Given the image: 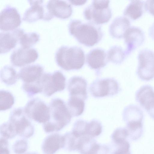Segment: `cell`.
Instances as JSON below:
<instances>
[{
    "label": "cell",
    "mask_w": 154,
    "mask_h": 154,
    "mask_svg": "<svg viewBox=\"0 0 154 154\" xmlns=\"http://www.w3.org/2000/svg\"><path fill=\"white\" fill-rule=\"evenodd\" d=\"M70 34L80 43L91 47L98 43L103 35L101 27L90 22L74 19L68 25Z\"/></svg>",
    "instance_id": "obj_1"
},
{
    "label": "cell",
    "mask_w": 154,
    "mask_h": 154,
    "mask_svg": "<svg viewBox=\"0 0 154 154\" xmlns=\"http://www.w3.org/2000/svg\"><path fill=\"white\" fill-rule=\"evenodd\" d=\"M48 106L50 119L44 124V130L47 133L60 131L69 124L72 116L65 103L60 98L52 99Z\"/></svg>",
    "instance_id": "obj_2"
},
{
    "label": "cell",
    "mask_w": 154,
    "mask_h": 154,
    "mask_svg": "<svg viewBox=\"0 0 154 154\" xmlns=\"http://www.w3.org/2000/svg\"><path fill=\"white\" fill-rule=\"evenodd\" d=\"M55 58L58 66L66 71L80 69L85 60L84 51L77 46H61L56 51Z\"/></svg>",
    "instance_id": "obj_3"
},
{
    "label": "cell",
    "mask_w": 154,
    "mask_h": 154,
    "mask_svg": "<svg viewBox=\"0 0 154 154\" xmlns=\"http://www.w3.org/2000/svg\"><path fill=\"white\" fill-rule=\"evenodd\" d=\"M109 0H93L83 12L84 17L88 22L99 24L108 22L112 17Z\"/></svg>",
    "instance_id": "obj_4"
},
{
    "label": "cell",
    "mask_w": 154,
    "mask_h": 154,
    "mask_svg": "<svg viewBox=\"0 0 154 154\" xmlns=\"http://www.w3.org/2000/svg\"><path fill=\"white\" fill-rule=\"evenodd\" d=\"M25 114L22 108H15L11 112L8 122L17 135L28 138L33 135L34 128Z\"/></svg>",
    "instance_id": "obj_5"
},
{
    "label": "cell",
    "mask_w": 154,
    "mask_h": 154,
    "mask_svg": "<svg viewBox=\"0 0 154 154\" xmlns=\"http://www.w3.org/2000/svg\"><path fill=\"white\" fill-rule=\"evenodd\" d=\"M136 74L141 80L150 81L154 78V52L148 49L141 50L138 56Z\"/></svg>",
    "instance_id": "obj_6"
},
{
    "label": "cell",
    "mask_w": 154,
    "mask_h": 154,
    "mask_svg": "<svg viewBox=\"0 0 154 154\" xmlns=\"http://www.w3.org/2000/svg\"><path fill=\"white\" fill-rule=\"evenodd\" d=\"M23 110L26 116L38 123H45L50 119L49 106L39 98H33L29 101Z\"/></svg>",
    "instance_id": "obj_7"
},
{
    "label": "cell",
    "mask_w": 154,
    "mask_h": 154,
    "mask_svg": "<svg viewBox=\"0 0 154 154\" xmlns=\"http://www.w3.org/2000/svg\"><path fill=\"white\" fill-rule=\"evenodd\" d=\"M66 83V78L60 71H56L52 73H44L41 80L42 93L45 96L50 97L56 92L64 90Z\"/></svg>",
    "instance_id": "obj_8"
},
{
    "label": "cell",
    "mask_w": 154,
    "mask_h": 154,
    "mask_svg": "<svg viewBox=\"0 0 154 154\" xmlns=\"http://www.w3.org/2000/svg\"><path fill=\"white\" fill-rule=\"evenodd\" d=\"M89 90L93 97H101L117 94L119 87L117 81L113 78L98 79L91 84Z\"/></svg>",
    "instance_id": "obj_9"
},
{
    "label": "cell",
    "mask_w": 154,
    "mask_h": 154,
    "mask_svg": "<svg viewBox=\"0 0 154 154\" xmlns=\"http://www.w3.org/2000/svg\"><path fill=\"white\" fill-rule=\"evenodd\" d=\"M28 1L30 7L25 11L23 18V20L32 23L42 19L49 21L54 17L48 11L46 6L44 5V1Z\"/></svg>",
    "instance_id": "obj_10"
},
{
    "label": "cell",
    "mask_w": 154,
    "mask_h": 154,
    "mask_svg": "<svg viewBox=\"0 0 154 154\" xmlns=\"http://www.w3.org/2000/svg\"><path fill=\"white\" fill-rule=\"evenodd\" d=\"M21 23L20 16L17 9L9 5H7L0 14V29L10 31L20 26Z\"/></svg>",
    "instance_id": "obj_11"
},
{
    "label": "cell",
    "mask_w": 154,
    "mask_h": 154,
    "mask_svg": "<svg viewBox=\"0 0 154 154\" xmlns=\"http://www.w3.org/2000/svg\"><path fill=\"white\" fill-rule=\"evenodd\" d=\"M136 101L154 119V89L149 85L141 86L136 92Z\"/></svg>",
    "instance_id": "obj_12"
},
{
    "label": "cell",
    "mask_w": 154,
    "mask_h": 154,
    "mask_svg": "<svg viewBox=\"0 0 154 154\" xmlns=\"http://www.w3.org/2000/svg\"><path fill=\"white\" fill-rule=\"evenodd\" d=\"M123 119L128 130L143 128L144 115L141 109L135 105H129L125 108L122 113Z\"/></svg>",
    "instance_id": "obj_13"
},
{
    "label": "cell",
    "mask_w": 154,
    "mask_h": 154,
    "mask_svg": "<svg viewBox=\"0 0 154 154\" xmlns=\"http://www.w3.org/2000/svg\"><path fill=\"white\" fill-rule=\"evenodd\" d=\"M38 57V53L35 49L21 47L13 51L10 60L13 65L20 67L34 62Z\"/></svg>",
    "instance_id": "obj_14"
},
{
    "label": "cell",
    "mask_w": 154,
    "mask_h": 154,
    "mask_svg": "<svg viewBox=\"0 0 154 154\" xmlns=\"http://www.w3.org/2000/svg\"><path fill=\"white\" fill-rule=\"evenodd\" d=\"M124 37L126 46L125 52L128 56L142 45L144 41L145 35L140 28L132 26L127 30Z\"/></svg>",
    "instance_id": "obj_15"
},
{
    "label": "cell",
    "mask_w": 154,
    "mask_h": 154,
    "mask_svg": "<svg viewBox=\"0 0 154 154\" xmlns=\"http://www.w3.org/2000/svg\"><path fill=\"white\" fill-rule=\"evenodd\" d=\"M43 67L38 64L29 65L21 68L18 74L23 84L40 85L44 73Z\"/></svg>",
    "instance_id": "obj_16"
},
{
    "label": "cell",
    "mask_w": 154,
    "mask_h": 154,
    "mask_svg": "<svg viewBox=\"0 0 154 154\" xmlns=\"http://www.w3.org/2000/svg\"><path fill=\"white\" fill-rule=\"evenodd\" d=\"M24 32L21 28L16 29L7 32L0 33V54H4L14 48Z\"/></svg>",
    "instance_id": "obj_17"
},
{
    "label": "cell",
    "mask_w": 154,
    "mask_h": 154,
    "mask_svg": "<svg viewBox=\"0 0 154 154\" xmlns=\"http://www.w3.org/2000/svg\"><path fill=\"white\" fill-rule=\"evenodd\" d=\"M46 6L48 11L53 17L64 19L69 18L72 14V5L64 1L49 0Z\"/></svg>",
    "instance_id": "obj_18"
},
{
    "label": "cell",
    "mask_w": 154,
    "mask_h": 154,
    "mask_svg": "<svg viewBox=\"0 0 154 154\" xmlns=\"http://www.w3.org/2000/svg\"><path fill=\"white\" fill-rule=\"evenodd\" d=\"M87 88V81L81 77L74 76L69 81L68 90L70 97L79 98L85 100L88 97Z\"/></svg>",
    "instance_id": "obj_19"
},
{
    "label": "cell",
    "mask_w": 154,
    "mask_h": 154,
    "mask_svg": "<svg viewBox=\"0 0 154 154\" xmlns=\"http://www.w3.org/2000/svg\"><path fill=\"white\" fill-rule=\"evenodd\" d=\"M86 62L91 69L99 70L106 65L108 60L107 53L104 50L100 48L91 50L86 55Z\"/></svg>",
    "instance_id": "obj_20"
},
{
    "label": "cell",
    "mask_w": 154,
    "mask_h": 154,
    "mask_svg": "<svg viewBox=\"0 0 154 154\" xmlns=\"http://www.w3.org/2000/svg\"><path fill=\"white\" fill-rule=\"evenodd\" d=\"M64 145L63 136L54 133L48 136L45 139L42 149L44 154H54L60 149L63 148Z\"/></svg>",
    "instance_id": "obj_21"
},
{
    "label": "cell",
    "mask_w": 154,
    "mask_h": 154,
    "mask_svg": "<svg viewBox=\"0 0 154 154\" xmlns=\"http://www.w3.org/2000/svg\"><path fill=\"white\" fill-rule=\"evenodd\" d=\"M130 25V21L125 17H118L113 20L109 26L110 34L112 37L116 38L124 37Z\"/></svg>",
    "instance_id": "obj_22"
},
{
    "label": "cell",
    "mask_w": 154,
    "mask_h": 154,
    "mask_svg": "<svg viewBox=\"0 0 154 154\" xmlns=\"http://www.w3.org/2000/svg\"><path fill=\"white\" fill-rule=\"evenodd\" d=\"M145 8V2L142 0H132L125 9L124 15L132 20L140 18L143 15Z\"/></svg>",
    "instance_id": "obj_23"
},
{
    "label": "cell",
    "mask_w": 154,
    "mask_h": 154,
    "mask_svg": "<svg viewBox=\"0 0 154 154\" xmlns=\"http://www.w3.org/2000/svg\"><path fill=\"white\" fill-rule=\"evenodd\" d=\"M97 144L92 137L85 135L79 138L77 149L82 154H91Z\"/></svg>",
    "instance_id": "obj_24"
},
{
    "label": "cell",
    "mask_w": 154,
    "mask_h": 154,
    "mask_svg": "<svg viewBox=\"0 0 154 154\" xmlns=\"http://www.w3.org/2000/svg\"><path fill=\"white\" fill-rule=\"evenodd\" d=\"M0 76L2 82L8 86L15 84L19 79L15 69L8 65L4 66L1 69Z\"/></svg>",
    "instance_id": "obj_25"
},
{
    "label": "cell",
    "mask_w": 154,
    "mask_h": 154,
    "mask_svg": "<svg viewBox=\"0 0 154 154\" xmlns=\"http://www.w3.org/2000/svg\"><path fill=\"white\" fill-rule=\"evenodd\" d=\"M84 101L79 98L69 97L67 106L72 116H78L83 113L85 106Z\"/></svg>",
    "instance_id": "obj_26"
},
{
    "label": "cell",
    "mask_w": 154,
    "mask_h": 154,
    "mask_svg": "<svg viewBox=\"0 0 154 154\" xmlns=\"http://www.w3.org/2000/svg\"><path fill=\"white\" fill-rule=\"evenodd\" d=\"M108 61L116 64L121 63L126 56L122 48L119 46L115 45L112 47L107 53Z\"/></svg>",
    "instance_id": "obj_27"
},
{
    "label": "cell",
    "mask_w": 154,
    "mask_h": 154,
    "mask_svg": "<svg viewBox=\"0 0 154 154\" xmlns=\"http://www.w3.org/2000/svg\"><path fill=\"white\" fill-rule=\"evenodd\" d=\"M40 40V35L35 32L25 33L22 34L19 41L21 47L24 48H29Z\"/></svg>",
    "instance_id": "obj_28"
},
{
    "label": "cell",
    "mask_w": 154,
    "mask_h": 154,
    "mask_svg": "<svg viewBox=\"0 0 154 154\" xmlns=\"http://www.w3.org/2000/svg\"><path fill=\"white\" fill-rule=\"evenodd\" d=\"M0 110L5 111L11 109L14 103V98L10 91L1 90L0 91Z\"/></svg>",
    "instance_id": "obj_29"
},
{
    "label": "cell",
    "mask_w": 154,
    "mask_h": 154,
    "mask_svg": "<svg viewBox=\"0 0 154 154\" xmlns=\"http://www.w3.org/2000/svg\"><path fill=\"white\" fill-rule=\"evenodd\" d=\"M102 127L98 120L93 119L88 122L86 127V135L92 137L100 135L102 132Z\"/></svg>",
    "instance_id": "obj_30"
},
{
    "label": "cell",
    "mask_w": 154,
    "mask_h": 154,
    "mask_svg": "<svg viewBox=\"0 0 154 154\" xmlns=\"http://www.w3.org/2000/svg\"><path fill=\"white\" fill-rule=\"evenodd\" d=\"M64 138L63 148L69 151L77 149V146L79 138L75 137L71 132L66 133L63 135Z\"/></svg>",
    "instance_id": "obj_31"
},
{
    "label": "cell",
    "mask_w": 154,
    "mask_h": 154,
    "mask_svg": "<svg viewBox=\"0 0 154 154\" xmlns=\"http://www.w3.org/2000/svg\"><path fill=\"white\" fill-rule=\"evenodd\" d=\"M88 122L82 119L76 121L74 123L72 132L77 138L86 135V127Z\"/></svg>",
    "instance_id": "obj_32"
},
{
    "label": "cell",
    "mask_w": 154,
    "mask_h": 154,
    "mask_svg": "<svg viewBox=\"0 0 154 154\" xmlns=\"http://www.w3.org/2000/svg\"><path fill=\"white\" fill-rule=\"evenodd\" d=\"M112 139L117 144L126 140L128 137V133L126 128H119L116 129L112 134Z\"/></svg>",
    "instance_id": "obj_33"
},
{
    "label": "cell",
    "mask_w": 154,
    "mask_h": 154,
    "mask_svg": "<svg viewBox=\"0 0 154 154\" xmlns=\"http://www.w3.org/2000/svg\"><path fill=\"white\" fill-rule=\"evenodd\" d=\"M0 131L2 137L7 139H12L17 135L8 122L1 125Z\"/></svg>",
    "instance_id": "obj_34"
},
{
    "label": "cell",
    "mask_w": 154,
    "mask_h": 154,
    "mask_svg": "<svg viewBox=\"0 0 154 154\" xmlns=\"http://www.w3.org/2000/svg\"><path fill=\"white\" fill-rule=\"evenodd\" d=\"M28 148V142L24 139L17 140L12 146L13 151L16 154H23L27 151Z\"/></svg>",
    "instance_id": "obj_35"
},
{
    "label": "cell",
    "mask_w": 154,
    "mask_h": 154,
    "mask_svg": "<svg viewBox=\"0 0 154 154\" xmlns=\"http://www.w3.org/2000/svg\"><path fill=\"white\" fill-rule=\"evenodd\" d=\"M118 148L113 154H131L130 144L127 140L117 145Z\"/></svg>",
    "instance_id": "obj_36"
},
{
    "label": "cell",
    "mask_w": 154,
    "mask_h": 154,
    "mask_svg": "<svg viewBox=\"0 0 154 154\" xmlns=\"http://www.w3.org/2000/svg\"><path fill=\"white\" fill-rule=\"evenodd\" d=\"M8 142L7 139L3 137L1 138V154H10L8 149Z\"/></svg>",
    "instance_id": "obj_37"
},
{
    "label": "cell",
    "mask_w": 154,
    "mask_h": 154,
    "mask_svg": "<svg viewBox=\"0 0 154 154\" xmlns=\"http://www.w3.org/2000/svg\"><path fill=\"white\" fill-rule=\"evenodd\" d=\"M145 10L154 16V0H146L145 2Z\"/></svg>",
    "instance_id": "obj_38"
},
{
    "label": "cell",
    "mask_w": 154,
    "mask_h": 154,
    "mask_svg": "<svg viewBox=\"0 0 154 154\" xmlns=\"http://www.w3.org/2000/svg\"><path fill=\"white\" fill-rule=\"evenodd\" d=\"M108 149L106 146L98 144L92 154H107Z\"/></svg>",
    "instance_id": "obj_39"
},
{
    "label": "cell",
    "mask_w": 154,
    "mask_h": 154,
    "mask_svg": "<svg viewBox=\"0 0 154 154\" xmlns=\"http://www.w3.org/2000/svg\"><path fill=\"white\" fill-rule=\"evenodd\" d=\"M72 4L75 5H81L85 3L87 1L86 0H70L69 1Z\"/></svg>",
    "instance_id": "obj_40"
},
{
    "label": "cell",
    "mask_w": 154,
    "mask_h": 154,
    "mask_svg": "<svg viewBox=\"0 0 154 154\" xmlns=\"http://www.w3.org/2000/svg\"><path fill=\"white\" fill-rule=\"evenodd\" d=\"M149 33L151 37L154 39V22L149 29Z\"/></svg>",
    "instance_id": "obj_41"
},
{
    "label": "cell",
    "mask_w": 154,
    "mask_h": 154,
    "mask_svg": "<svg viewBox=\"0 0 154 154\" xmlns=\"http://www.w3.org/2000/svg\"><path fill=\"white\" fill-rule=\"evenodd\" d=\"M26 154H38L36 153L35 152H28L27 153H26Z\"/></svg>",
    "instance_id": "obj_42"
}]
</instances>
